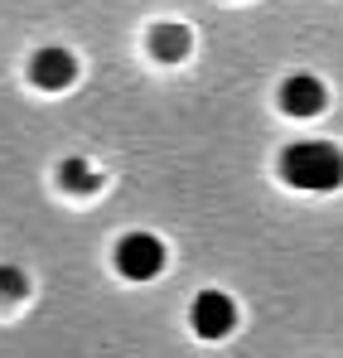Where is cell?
<instances>
[{
  "label": "cell",
  "mask_w": 343,
  "mask_h": 358,
  "mask_svg": "<svg viewBox=\"0 0 343 358\" xmlns=\"http://www.w3.org/2000/svg\"><path fill=\"white\" fill-rule=\"evenodd\" d=\"M24 291H29L24 271L20 266H0V296H24Z\"/></svg>",
  "instance_id": "8"
},
{
  "label": "cell",
  "mask_w": 343,
  "mask_h": 358,
  "mask_svg": "<svg viewBox=\"0 0 343 358\" xmlns=\"http://www.w3.org/2000/svg\"><path fill=\"white\" fill-rule=\"evenodd\" d=\"M281 175H286V184L314 189V194L339 189L343 184V150L329 145V141H295L281 155Z\"/></svg>",
  "instance_id": "1"
},
{
  "label": "cell",
  "mask_w": 343,
  "mask_h": 358,
  "mask_svg": "<svg viewBox=\"0 0 343 358\" xmlns=\"http://www.w3.org/2000/svg\"><path fill=\"white\" fill-rule=\"evenodd\" d=\"M189 44H194V34H189L184 24H160V29L150 34V54L160 63H179L189 54Z\"/></svg>",
  "instance_id": "6"
},
{
  "label": "cell",
  "mask_w": 343,
  "mask_h": 358,
  "mask_svg": "<svg viewBox=\"0 0 343 358\" xmlns=\"http://www.w3.org/2000/svg\"><path fill=\"white\" fill-rule=\"evenodd\" d=\"M116 271L126 281H150L165 271V242L155 233H126L116 242Z\"/></svg>",
  "instance_id": "2"
},
{
  "label": "cell",
  "mask_w": 343,
  "mask_h": 358,
  "mask_svg": "<svg viewBox=\"0 0 343 358\" xmlns=\"http://www.w3.org/2000/svg\"><path fill=\"white\" fill-rule=\"evenodd\" d=\"M102 179L87 160H63V189H78V194H92Z\"/></svg>",
  "instance_id": "7"
},
{
  "label": "cell",
  "mask_w": 343,
  "mask_h": 358,
  "mask_svg": "<svg viewBox=\"0 0 343 358\" xmlns=\"http://www.w3.org/2000/svg\"><path fill=\"white\" fill-rule=\"evenodd\" d=\"M324 102H329V92H324V83L319 78H309V73H295L281 83V107H286V117H319L324 112Z\"/></svg>",
  "instance_id": "3"
},
{
  "label": "cell",
  "mask_w": 343,
  "mask_h": 358,
  "mask_svg": "<svg viewBox=\"0 0 343 358\" xmlns=\"http://www.w3.org/2000/svg\"><path fill=\"white\" fill-rule=\"evenodd\" d=\"M232 324H237V305L223 291H203V296L194 300V329L203 339H223Z\"/></svg>",
  "instance_id": "4"
},
{
  "label": "cell",
  "mask_w": 343,
  "mask_h": 358,
  "mask_svg": "<svg viewBox=\"0 0 343 358\" xmlns=\"http://www.w3.org/2000/svg\"><path fill=\"white\" fill-rule=\"evenodd\" d=\"M29 78L39 83V87H68L73 78H78V63H73V54L68 49H39L34 54V63H29Z\"/></svg>",
  "instance_id": "5"
}]
</instances>
